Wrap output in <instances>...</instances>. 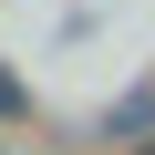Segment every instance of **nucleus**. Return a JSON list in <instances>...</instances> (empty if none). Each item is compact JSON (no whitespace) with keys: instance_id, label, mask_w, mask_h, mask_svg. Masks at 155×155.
Wrapping results in <instances>:
<instances>
[{"instance_id":"obj_1","label":"nucleus","mask_w":155,"mask_h":155,"mask_svg":"<svg viewBox=\"0 0 155 155\" xmlns=\"http://www.w3.org/2000/svg\"><path fill=\"white\" fill-rule=\"evenodd\" d=\"M21 114H31V93L11 83V72H0V124H21Z\"/></svg>"}]
</instances>
